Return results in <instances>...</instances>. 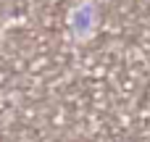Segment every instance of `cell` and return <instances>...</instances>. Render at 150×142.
<instances>
[{
    "label": "cell",
    "mask_w": 150,
    "mask_h": 142,
    "mask_svg": "<svg viewBox=\"0 0 150 142\" xmlns=\"http://www.w3.org/2000/svg\"><path fill=\"white\" fill-rule=\"evenodd\" d=\"M100 16H103L100 13V0H76L69 8V16H66L69 37L76 45L90 42L100 29Z\"/></svg>",
    "instance_id": "obj_1"
}]
</instances>
